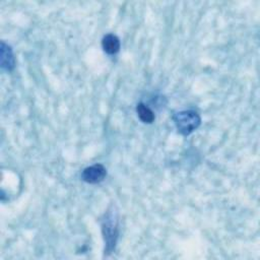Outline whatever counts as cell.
<instances>
[{"mask_svg":"<svg viewBox=\"0 0 260 260\" xmlns=\"http://www.w3.org/2000/svg\"><path fill=\"white\" fill-rule=\"evenodd\" d=\"M173 120L178 131L183 135L191 134L201 123L199 114L193 110L178 112L174 115Z\"/></svg>","mask_w":260,"mask_h":260,"instance_id":"obj_1","label":"cell"},{"mask_svg":"<svg viewBox=\"0 0 260 260\" xmlns=\"http://www.w3.org/2000/svg\"><path fill=\"white\" fill-rule=\"evenodd\" d=\"M102 229L106 243V252L107 254H110L115 249L118 239V219L116 212H107L105 218L103 219Z\"/></svg>","mask_w":260,"mask_h":260,"instance_id":"obj_2","label":"cell"},{"mask_svg":"<svg viewBox=\"0 0 260 260\" xmlns=\"http://www.w3.org/2000/svg\"><path fill=\"white\" fill-rule=\"evenodd\" d=\"M107 176L106 168L101 164H95L87 167L82 172V180L88 184H98Z\"/></svg>","mask_w":260,"mask_h":260,"instance_id":"obj_3","label":"cell"},{"mask_svg":"<svg viewBox=\"0 0 260 260\" xmlns=\"http://www.w3.org/2000/svg\"><path fill=\"white\" fill-rule=\"evenodd\" d=\"M102 47L107 54L114 55L120 50V40L117 36L113 34H108L102 40Z\"/></svg>","mask_w":260,"mask_h":260,"instance_id":"obj_4","label":"cell"},{"mask_svg":"<svg viewBox=\"0 0 260 260\" xmlns=\"http://www.w3.org/2000/svg\"><path fill=\"white\" fill-rule=\"evenodd\" d=\"M14 57L11 48L4 42L1 43V66L7 71H11L14 68Z\"/></svg>","mask_w":260,"mask_h":260,"instance_id":"obj_5","label":"cell"},{"mask_svg":"<svg viewBox=\"0 0 260 260\" xmlns=\"http://www.w3.org/2000/svg\"><path fill=\"white\" fill-rule=\"evenodd\" d=\"M136 112H137V115L139 117V119L143 122V123H147V124H150L154 121V114L153 112L147 107L145 106L144 104L142 103H139L137 106H136Z\"/></svg>","mask_w":260,"mask_h":260,"instance_id":"obj_6","label":"cell"}]
</instances>
